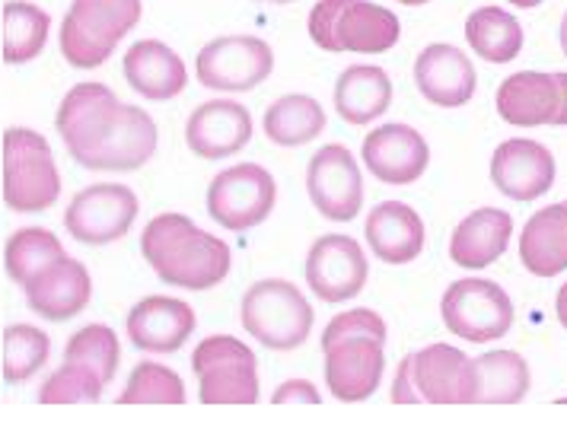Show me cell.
Masks as SVG:
<instances>
[{"label": "cell", "mask_w": 567, "mask_h": 436, "mask_svg": "<svg viewBox=\"0 0 567 436\" xmlns=\"http://www.w3.org/2000/svg\"><path fill=\"white\" fill-rule=\"evenodd\" d=\"M261 128L278 147H303L326 131V112L307 93H287L268 105Z\"/></svg>", "instance_id": "obj_28"}, {"label": "cell", "mask_w": 567, "mask_h": 436, "mask_svg": "<svg viewBox=\"0 0 567 436\" xmlns=\"http://www.w3.org/2000/svg\"><path fill=\"white\" fill-rule=\"evenodd\" d=\"M303 271H307L310 290L322 303L354 300L370 278V264H367L361 242H354L351 236H338V232L319 236L312 242Z\"/></svg>", "instance_id": "obj_15"}, {"label": "cell", "mask_w": 567, "mask_h": 436, "mask_svg": "<svg viewBox=\"0 0 567 436\" xmlns=\"http://www.w3.org/2000/svg\"><path fill=\"white\" fill-rule=\"evenodd\" d=\"M23 293H27V307L39 319L68 322L90 307L93 281L78 258L61 256L54 258L52 264H45L39 274H32L23 287Z\"/></svg>", "instance_id": "obj_16"}, {"label": "cell", "mask_w": 567, "mask_h": 436, "mask_svg": "<svg viewBox=\"0 0 567 436\" xmlns=\"http://www.w3.org/2000/svg\"><path fill=\"white\" fill-rule=\"evenodd\" d=\"M561 80V93H565V103H561V115H558V125H567V74H558Z\"/></svg>", "instance_id": "obj_39"}, {"label": "cell", "mask_w": 567, "mask_h": 436, "mask_svg": "<svg viewBox=\"0 0 567 436\" xmlns=\"http://www.w3.org/2000/svg\"><path fill=\"white\" fill-rule=\"evenodd\" d=\"M195 325V309L176 297H147L128 312L131 344L147 354H176Z\"/></svg>", "instance_id": "obj_22"}, {"label": "cell", "mask_w": 567, "mask_h": 436, "mask_svg": "<svg viewBox=\"0 0 567 436\" xmlns=\"http://www.w3.org/2000/svg\"><path fill=\"white\" fill-rule=\"evenodd\" d=\"M275 71V52L256 35H220L195 58V74L205 90L252 93Z\"/></svg>", "instance_id": "obj_12"}, {"label": "cell", "mask_w": 567, "mask_h": 436, "mask_svg": "<svg viewBox=\"0 0 567 436\" xmlns=\"http://www.w3.org/2000/svg\"><path fill=\"white\" fill-rule=\"evenodd\" d=\"M118 405H185V383L176 370L144 360L134 366L125 392L118 395Z\"/></svg>", "instance_id": "obj_34"}, {"label": "cell", "mask_w": 567, "mask_h": 436, "mask_svg": "<svg viewBox=\"0 0 567 436\" xmlns=\"http://www.w3.org/2000/svg\"><path fill=\"white\" fill-rule=\"evenodd\" d=\"M507 3H514V7H523V10H533V7H539L542 0H507Z\"/></svg>", "instance_id": "obj_40"}, {"label": "cell", "mask_w": 567, "mask_h": 436, "mask_svg": "<svg viewBox=\"0 0 567 436\" xmlns=\"http://www.w3.org/2000/svg\"><path fill=\"white\" fill-rule=\"evenodd\" d=\"M363 236L373 256L386 264H409L424 252V220L402 201H383L367 214Z\"/></svg>", "instance_id": "obj_24"}, {"label": "cell", "mask_w": 567, "mask_h": 436, "mask_svg": "<svg viewBox=\"0 0 567 436\" xmlns=\"http://www.w3.org/2000/svg\"><path fill=\"white\" fill-rule=\"evenodd\" d=\"M519 261L536 278H555L567 268V201L536 210L519 232Z\"/></svg>", "instance_id": "obj_26"}, {"label": "cell", "mask_w": 567, "mask_h": 436, "mask_svg": "<svg viewBox=\"0 0 567 436\" xmlns=\"http://www.w3.org/2000/svg\"><path fill=\"white\" fill-rule=\"evenodd\" d=\"M192 370L198 376V395L205 405H256L258 360L233 334H210L195 354Z\"/></svg>", "instance_id": "obj_9"}, {"label": "cell", "mask_w": 567, "mask_h": 436, "mask_svg": "<svg viewBox=\"0 0 567 436\" xmlns=\"http://www.w3.org/2000/svg\"><path fill=\"white\" fill-rule=\"evenodd\" d=\"M54 128L68 154L93 173H134L156 154V122L122 103L105 83H78L61 100Z\"/></svg>", "instance_id": "obj_1"}, {"label": "cell", "mask_w": 567, "mask_h": 436, "mask_svg": "<svg viewBox=\"0 0 567 436\" xmlns=\"http://www.w3.org/2000/svg\"><path fill=\"white\" fill-rule=\"evenodd\" d=\"M555 309H558V319H561V325L567 329V283L558 290V300H555Z\"/></svg>", "instance_id": "obj_38"}, {"label": "cell", "mask_w": 567, "mask_h": 436, "mask_svg": "<svg viewBox=\"0 0 567 436\" xmlns=\"http://www.w3.org/2000/svg\"><path fill=\"white\" fill-rule=\"evenodd\" d=\"M278 185L275 176L258 163H239L217 173L207 185V214L233 232H246L265 224L275 210Z\"/></svg>", "instance_id": "obj_11"}, {"label": "cell", "mask_w": 567, "mask_h": 436, "mask_svg": "<svg viewBox=\"0 0 567 436\" xmlns=\"http://www.w3.org/2000/svg\"><path fill=\"white\" fill-rule=\"evenodd\" d=\"M261 3H293V0H261Z\"/></svg>", "instance_id": "obj_43"}, {"label": "cell", "mask_w": 567, "mask_h": 436, "mask_svg": "<svg viewBox=\"0 0 567 436\" xmlns=\"http://www.w3.org/2000/svg\"><path fill=\"white\" fill-rule=\"evenodd\" d=\"M185 141L202 159H227L252 141V112L233 100L202 103L185 122Z\"/></svg>", "instance_id": "obj_19"}, {"label": "cell", "mask_w": 567, "mask_h": 436, "mask_svg": "<svg viewBox=\"0 0 567 436\" xmlns=\"http://www.w3.org/2000/svg\"><path fill=\"white\" fill-rule=\"evenodd\" d=\"M491 181L511 201H536L555 181V156L539 141H504L491 156Z\"/></svg>", "instance_id": "obj_17"}, {"label": "cell", "mask_w": 567, "mask_h": 436, "mask_svg": "<svg viewBox=\"0 0 567 436\" xmlns=\"http://www.w3.org/2000/svg\"><path fill=\"white\" fill-rule=\"evenodd\" d=\"M125 80L144 100L166 103L188 86V68L179 54L156 39H141L125 52Z\"/></svg>", "instance_id": "obj_23"}, {"label": "cell", "mask_w": 567, "mask_h": 436, "mask_svg": "<svg viewBox=\"0 0 567 436\" xmlns=\"http://www.w3.org/2000/svg\"><path fill=\"white\" fill-rule=\"evenodd\" d=\"M118 360H122V347L109 325H86L78 334H71V341L64 347V363H80V366L96 370L105 385L112 383Z\"/></svg>", "instance_id": "obj_35"}, {"label": "cell", "mask_w": 567, "mask_h": 436, "mask_svg": "<svg viewBox=\"0 0 567 436\" xmlns=\"http://www.w3.org/2000/svg\"><path fill=\"white\" fill-rule=\"evenodd\" d=\"M392 105V80L377 64H354L336 80V112L348 125H370Z\"/></svg>", "instance_id": "obj_27"}, {"label": "cell", "mask_w": 567, "mask_h": 436, "mask_svg": "<svg viewBox=\"0 0 567 436\" xmlns=\"http://www.w3.org/2000/svg\"><path fill=\"white\" fill-rule=\"evenodd\" d=\"M141 0H74L61 20V54L71 68H103L118 42L141 23Z\"/></svg>", "instance_id": "obj_6"}, {"label": "cell", "mask_w": 567, "mask_h": 436, "mask_svg": "<svg viewBox=\"0 0 567 436\" xmlns=\"http://www.w3.org/2000/svg\"><path fill=\"white\" fill-rule=\"evenodd\" d=\"M514 236V217L497 207H478L453 230L450 239V258L453 264L478 271L488 268L507 252Z\"/></svg>", "instance_id": "obj_25"}, {"label": "cell", "mask_w": 567, "mask_h": 436, "mask_svg": "<svg viewBox=\"0 0 567 436\" xmlns=\"http://www.w3.org/2000/svg\"><path fill=\"white\" fill-rule=\"evenodd\" d=\"M468 49L488 64H511L523 52V27L501 7H478L465 20Z\"/></svg>", "instance_id": "obj_29"}, {"label": "cell", "mask_w": 567, "mask_h": 436, "mask_svg": "<svg viewBox=\"0 0 567 436\" xmlns=\"http://www.w3.org/2000/svg\"><path fill=\"white\" fill-rule=\"evenodd\" d=\"M386 322L373 309H348L322 332L326 385L338 402H367L386 370Z\"/></svg>", "instance_id": "obj_3"}, {"label": "cell", "mask_w": 567, "mask_h": 436, "mask_svg": "<svg viewBox=\"0 0 567 436\" xmlns=\"http://www.w3.org/2000/svg\"><path fill=\"white\" fill-rule=\"evenodd\" d=\"M561 103H565V93H561L558 74L519 71L497 86V115L516 128L558 125Z\"/></svg>", "instance_id": "obj_20"}, {"label": "cell", "mask_w": 567, "mask_h": 436, "mask_svg": "<svg viewBox=\"0 0 567 436\" xmlns=\"http://www.w3.org/2000/svg\"><path fill=\"white\" fill-rule=\"evenodd\" d=\"M399 3H405V7H424V3H431V0H399Z\"/></svg>", "instance_id": "obj_42"}, {"label": "cell", "mask_w": 567, "mask_h": 436, "mask_svg": "<svg viewBox=\"0 0 567 436\" xmlns=\"http://www.w3.org/2000/svg\"><path fill=\"white\" fill-rule=\"evenodd\" d=\"M307 191L312 207L336 224L361 217L363 176L354 154L344 144H326L307 166Z\"/></svg>", "instance_id": "obj_14"}, {"label": "cell", "mask_w": 567, "mask_h": 436, "mask_svg": "<svg viewBox=\"0 0 567 436\" xmlns=\"http://www.w3.org/2000/svg\"><path fill=\"white\" fill-rule=\"evenodd\" d=\"M105 380L80 363H64L58 373H52L42 388H39V402L42 405H74V402H100Z\"/></svg>", "instance_id": "obj_36"}, {"label": "cell", "mask_w": 567, "mask_h": 436, "mask_svg": "<svg viewBox=\"0 0 567 436\" xmlns=\"http://www.w3.org/2000/svg\"><path fill=\"white\" fill-rule=\"evenodd\" d=\"M271 402H275V405H287V402L319 405V402H322V395H319V388H316L312 383H307V380H290V383H284L275 388Z\"/></svg>", "instance_id": "obj_37"}, {"label": "cell", "mask_w": 567, "mask_h": 436, "mask_svg": "<svg viewBox=\"0 0 567 436\" xmlns=\"http://www.w3.org/2000/svg\"><path fill=\"white\" fill-rule=\"evenodd\" d=\"M137 210V195L128 185L100 181L74 195L64 214V227L83 246H109L128 236Z\"/></svg>", "instance_id": "obj_13"}, {"label": "cell", "mask_w": 567, "mask_h": 436, "mask_svg": "<svg viewBox=\"0 0 567 436\" xmlns=\"http://www.w3.org/2000/svg\"><path fill=\"white\" fill-rule=\"evenodd\" d=\"M52 351L49 334L35 325H10L3 332V380L10 385H20L32 380Z\"/></svg>", "instance_id": "obj_33"}, {"label": "cell", "mask_w": 567, "mask_h": 436, "mask_svg": "<svg viewBox=\"0 0 567 436\" xmlns=\"http://www.w3.org/2000/svg\"><path fill=\"white\" fill-rule=\"evenodd\" d=\"M443 325L468 344H491L511 332L514 303L504 287L485 278H463L446 287L440 300Z\"/></svg>", "instance_id": "obj_10"}, {"label": "cell", "mask_w": 567, "mask_h": 436, "mask_svg": "<svg viewBox=\"0 0 567 436\" xmlns=\"http://www.w3.org/2000/svg\"><path fill=\"white\" fill-rule=\"evenodd\" d=\"M307 29L322 52L383 54L402 35L399 17L373 0H319Z\"/></svg>", "instance_id": "obj_5"}, {"label": "cell", "mask_w": 567, "mask_h": 436, "mask_svg": "<svg viewBox=\"0 0 567 436\" xmlns=\"http://www.w3.org/2000/svg\"><path fill=\"white\" fill-rule=\"evenodd\" d=\"M61 195V173L49 141L32 128L3 131V205L17 214L49 210Z\"/></svg>", "instance_id": "obj_7"}, {"label": "cell", "mask_w": 567, "mask_h": 436, "mask_svg": "<svg viewBox=\"0 0 567 436\" xmlns=\"http://www.w3.org/2000/svg\"><path fill=\"white\" fill-rule=\"evenodd\" d=\"M414 83L427 103L440 108H460L475 96V64L456 45H427L414 61Z\"/></svg>", "instance_id": "obj_21"}, {"label": "cell", "mask_w": 567, "mask_h": 436, "mask_svg": "<svg viewBox=\"0 0 567 436\" xmlns=\"http://www.w3.org/2000/svg\"><path fill=\"white\" fill-rule=\"evenodd\" d=\"M392 405H478L475 360L453 344H427L399 363Z\"/></svg>", "instance_id": "obj_4"}, {"label": "cell", "mask_w": 567, "mask_h": 436, "mask_svg": "<svg viewBox=\"0 0 567 436\" xmlns=\"http://www.w3.org/2000/svg\"><path fill=\"white\" fill-rule=\"evenodd\" d=\"M361 156L370 176L386 185H412L427 173L431 147L412 125H383L367 134Z\"/></svg>", "instance_id": "obj_18"}, {"label": "cell", "mask_w": 567, "mask_h": 436, "mask_svg": "<svg viewBox=\"0 0 567 436\" xmlns=\"http://www.w3.org/2000/svg\"><path fill=\"white\" fill-rule=\"evenodd\" d=\"M141 252L154 274L169 287L210 290L230 274V246L182 214H159L141 232Z\"/></svg>", "instance_id": "obj_2"}, {"label": "cell", "mask_w": 567, "mask_h": 436, "mask_svg": "<svg viewBox=\"0 0 567 436\" xmlns=\"http://www.w3.org/2000/svg\"><path fill=\"white\" fill-rule=\"evenodd\" d=\"M478 405H516L529 392V363L516 351H488L475 357Z\"/></svg>", "instance_id": "obj_30"}, {"label": "cell", "mask_w": 567, "mask_h": 436, "mask_svg": "<svg viewBox=\"0 0 567 436\" xmlns=\"http://www.w3.org/2000/svg\"><path fill=\"white\" fill-rule=\"evenodd\" d=\"M52 17L29 3V0H7L3 3V61L7 64H29L39 58L49 42Z\"/></svg>", "instance_id": "obj_31"}, {"label": "cell", "mask_w": 567, "mask_h": 436, "mask_svg": "<svg viewBox=\"0 0 567 436\" xmlns=\"http://www.w3.org/2000/svg\"><path fill=\"white\" fill-rule=\"evenodd\" d=\"M558 39H561V52L567 54V13H565V20H561V32H558Z\"/></svg>", "instance_id": "obj_41"}, {"label": "cell", "mask_w": 567, "mask_h": 436, "mask_svg": "<svg viewBox=\"0 0 567 436\" xmlns=\"http://www.w3.org/2000/svg\"><path fill=\"white\" fill-rule=\"evenodd\" d=\"M68 256L64 246L58 242V236L45 227H23L7 239V252H3V264H7V278L20 287H27L32 274H39L45 264H52L54 258Z\"/></svg>", "instance_id": "obj_32"}, {"label": "cell", "mask_w": 567, "mask_h": 436, "mask_svg": "<svg viewBox=\"0 0 567 436\" xmlns=\"http://www.w3.org/2000/svg\"><path fill=\"white\" fill-rule=\"evenodd\" d=\"M239 322L268 351H297L312 332V307L290 281L268 278L243 293Z\"/></svg>", "instance_id": "obj_8"}]
</instances>
